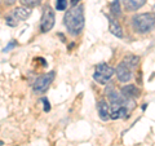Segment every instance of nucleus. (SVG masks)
<instances>
[{
	"mask_svg": "<svg viewBox=\"0 0 155 146\" xmlns=\"http://www.w3.org/2000/svg\"><path fill=\"white\" fill-rule=\"evenodd\" d=\"M65 26L71 35H78L84 28V8L81 5L72 7L64 17Z\"/></svg>",
	"mask_w": 155,
	"mask_h": 146,
	"instance_id": "obj_1",
	"label": "nucleus"
},
{
	"mask_svg": "<svg viewBox=\"0 0 155 146\" xmlns=\"http://www.w3.org/2000/svg\"><path fill=\"white\" fill-rule=\"evenodd\" d=\"M132 26L136 32L146 34L154 30L155 27V14L154 13H140L132 18Z\"/></svg>",
	"mask_w": 155,
	"mask_h": 146,
	"instance_id": "obj_2",
	"label": "nucleus"
},
{
	"mask_svg": "<svg viewBox=\"0 0 155 146\" xmlns=\"http://www.w3.org/2000/svg\"><path fill=\"white\" fill-rule=\"evenodd\" d=\"M115 70L111 66L106 64H100L98 66H96V71L93 74V79L98 83V84H107L111 80V78L114 76Z\"/></svg>",
	"mask_w": 155,
	"mask_h": 146,
	"instance_id": "obj_3",
	"label": "nucleus"
},
{
	"mask_svg": "<svg viewBox=\"0 0 155 146\" xmlns=\"http://www.w3.org/2000/svg\"><path fill=\"white\" fill-rule=\"evenodd\" d=\"M53 79H54V72L53 71L40 75L34 81V85H32L34 92H35V93H44V92H47V89L49 88V85L52 84Z\"/></svg>",
	"mask_w": 155,
	"mask_h": 146,
	"instance_id": "obj_4",
	"label": "nucleus"
},
{
	"mask_svg": "<svg viewBox=\"0 0 155 146\" xmlns=\"http://www.w3.org/2000/svg\"><path fill=\"white\" fill-rule=\"evenodd\" d=\"M56 18H54V12L52 11L51 7H45L44 12L41 16V21H40V30L41 32H48L51 31L53 26H54Z\"/></svg>",
	"mask_w": 155,
	"mask_h": 146,
	"instance_id": "obj_5",
	"label": "nucleus"
},
{
	"mask_svg": "<svg viewBox=\"0 0 155 146\" xmlns=\"http://www.w3.org/2000/svg\"><path fill=\"white\" fill-rule=\"evenodd\" d=\"M115 74L116 76H118V79L122 81V83H127L129 81L130 79H132V71H130L129 67L125 66L123 62L122 64H119L118 66H116L115 69Z\"/></svg>",
	"mask_w": 155,
	"mask_h": 146,
	"instance_id": "obj_6",
	"label": "nucleus"
},
{
	"mask_svg": "<svg viewBox=\"0 0 155 146\" xmlns=\"http://www.w3.org/2000/svg\"><path fill=\"white\" fill-rule=\"evenodd\" d=\"M120 93H122L124 97H127V98H137V97H140V95H141V91L138 89V87H136L134 84H127L124 85L122 91H120Z\"/></svg>",
	"mask_w": 155,
	"mask_h": 146,
	"instance_id": "obj_7",
	"label": "nucleus"
},
{
	"mask_svg": "<svg viewBox=\"0 0 155 146\" xmlns=\"http://www.w3.org/2000/svg\"><path fill=\"white\" fill-rule=\"evenodd\" d=\"M107 19H109V31L116 38H123V28L120 26V23L111 16H107Z\"/></svg>",
	"mask_w": 155,
	"mask_h": 146,
	"instance_id": "obj_8",
	"label": "nucleus"
},
{
	"mask_svg": "<svg viewBox=\"0 0 155 146\" xmlns=\"http://www.w3.org/2000/svg\"><path fill=\"white\" fill-rule=\"evenodd\" d=\"M145 3H146V0H123L124 8L128 12L138 11L140 8H142L145 5Z\"/></svg>",
	"mask_w": 155,
	"mask_h": 146,
	"instance_id": "obj_9",
	"label": "nucleus"
},
{
	"mask_svg": "<svg viewBox=\"0 0 155 146\" xmlns=\"http://www.w3.org/2000/svg\"><path fill=\"white\" fill-rule=\"evenodd\" d=\"M97 109H98V115L102 120H107L110 118V105L105 100L98 101L97 104Z\"/></svg>",
	"mask_w": 155,
	"mask_h": 146,
	"instance_id": "obj_10",
	"label": "nucleus"
},
{
	"mask_svg": "<svg viewBox=\"0 0 155 146\" xmlns=\"http://www.w3.org/2000/svg\"><path fill=\"white\" fill-rule=\"evenodd\" d=\"M12 14L18 19V21H23V19H27L31 16V9L26 8V7H18L12 12Z\"/></svg>",
	"mask_w": 155,
	"mask_h": 146,
	"instance_id": "obj_11",
	"label": "nucleus"
},
{
	"mask_svg": "<svg viewBox=\"0 0 155 146\" xmlns=\"http://www.w3.org/2000/svg\"><path fill=\"white\" fill-rule=\"evenodd\" d=\"M123 64L132 70L134 67H137V65L140 64V57L136 56V55H127L123 60Z\"/></svg>",
	"mask_w": 155,
	"mask_h": 146,
	"instance_id": "obj_12",
	"label": "nucleus"
},
{
	"mask_svg": "<svg viewBox=\"0 0 155 146\" xmlns=\"http://www.w3.org/2000/svg\"><path fill=\"white\" fill-rule=\"evenodd\" d=\"M110 11L111 14L115 17H118L122 14V8H120V0H113V3L110 4Z\"/></svg>",
	"mask_w": 155,
	"mask_h": 146,
	"instance_id": "obj_13",
	"label": "nucleus"
},
{
	"mask_svg": "<svg viewBox=\"0 0 155 146\" xmlns=\"http://www.w3.org/2000/svg\"><path fill=\"white\" fill-rule=\"evenodd\" d=\"M21 2V4L23 7H26V8H34V7H38L39 4L41 3V0H19Z\"/></svg>",
	"mask_w": 155,
	"mask_h": 146,
	"instance_id": "obj_14",
	"label": "nucleus"
},
{
	"mask_svg": "<svg viewBox=\"0 0 155 146\" xmlns=\"http://www.w3.org/2000/svg\"><path fill=\"white\" fill-rule=\"evenodd\" d=\"M5 23L8 26H11V27H16L18 25V19L13 16V14H9V16L5 17Z\"/></svg>",
	"mask_w": 155,
	"mask_h": 146,
	"instance_id": "obj_15",
	"label": "nucleus"
},
{
	"mask_svg": "<svg viewBox=\"0 0 155 146\" xmlns=\"http://www.w3.org/2000/svg\"><path fill=\"white\" fill-rule=\"evenodd\" d=\"M66 8H67V0H56L57 11H65Z\"/></svg>",
	"mask_w": 155,
	"mask_h": 146,
	"instance_id": "obj_16",
	"label": "nucleus"
},
{
	"mask_svg": "<svg viewBox=\"0 0 155 146\" xmlns=\"http://www.w3.org/2000/svg\"><path fill=\"white\" fill-rule=\"evenodd\" d=\"M41 101L44 102V111H49V110H51V105H49V101H48L47 98H43Z\"/></svg>",
	"mask_w": 155,
	"mask_h": 146,
	"instance_id": "obj_17",
	"label": "nucleus"
},
{
	"mask_svg": "<svg viewBox=\"0 0 155 146\" xmlns=\"http://www.w3.org/2000/svg\"><path fill=\"white\" fill-rule=\"evenodd\" d=\"M16 44H17V41H14V40H13V41H11V44H9L7 48H4V52H7L8 49H11V48H12V47H14Z\"/></svg>",
	"mask_w": 155,
	"mask_h": 146,
	"instance_id": "obj_18",
	"label": "nucleus"
},
{
	"mask_svg": "<svg viewBox=\"0 0 155 146\" xmlns=\"http://www.w3.org/2000/svg\"><path fill=\"white\" fill-rule=\"evenodd\" d=\"M78 2H79V0H71V4H72L74 7H76V3H78Z\"/></svg>",
	"mask_w": 155,
	"mask_h": 146,
	"instance_id": "obj_19",
	"label": "nucleus"
},
{
	"mask_svg": "<svg viewBox=\"0 0 155 146\" xmlns=\"http://www.w3.org/2000/svg\"><path fill=\"white\" fill-rule=\"evenodd\" d=\"M7 3L8 4H14V3H16V0H7Z\"/></svg>",
	"mask_w": 155,
	"mask_h": 146,
	"instance_id": "obj_20",
	"label": "nucleus"
}]
</instances>
